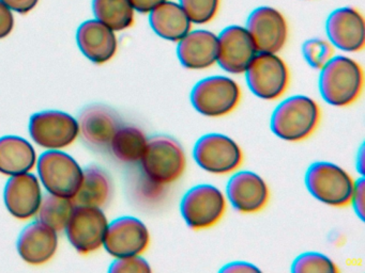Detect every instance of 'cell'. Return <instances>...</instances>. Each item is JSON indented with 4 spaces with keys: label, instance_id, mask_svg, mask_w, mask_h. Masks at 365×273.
<instances>
[{
    "label": "cell",
    "instance_id": "33",
    "mask_svg": "<svg viewBox=\"0 0 365 273\" xmlns=\"http://www.w3.org/2000/svg\"><path fill=\"white\" fill-rule=\"evenodd\" d=\"M364 178L356 179L354 181V191H352L350 204L354 206V213L359 215L361 220L364 219Z\"/></svg>",
    "mask_w": 365,
    "mask_h": 273
},
{
    "label": "cell",
    "instance_id": "11",
    "mask_svg": "<svg viewBox=\"0 0 365 273\" xmlns=\"http://www.w3.org/2000/svg\"><path fill=\"white\" fill-rule=\"evenodd\" d=\"M108 226V218L102 208L76 206L65 230L76 252L88 255L103 245Z\"/></svg>",
    "mask_w": 365,
    "mask_h": 273
},
{
    "label": "cell",
    "instance_id": "5",
    "mask_svg": "<svg viewBox=\"0 0 365 273\" xmlns=\"http://www.w3.org/2000/svg\"><path fill=\"white\" fill-rule=\"evenodd\" d=\"M190 100L200 114L221 117L230 114L238 107L241 89L238 82L230 77L215 75L196 82Z\"/></svg>",
    "mask_w": 365,
    "mask_h": 273
},
{
    "label": "cell",
    "instance_id": "27",
    "mask_svg": "<svg viewBox=\"0 0 365 273\" xmlns=\"http://www.w3.org/2000/svg\"><path fill=\"white\" fill-rule=\"evenodd\" d=\"M76 206L72 198L48 193L42 198L37 215H39L40 222L55 232H61L67 228Z\"/></svg>",
    "mask_w": 365,
    "mask_h": 273
},
{
    "label": "cell",
    "instance_id": "34",
    "mask_svg": "<svg viewBox=\"0 0 365 273\" xmlns=\"http://www.w3.org/2000/svg\"><path fill=\"white\" fill-rule=\"evenodd\" d=\"M14 28V12L3 1H0V40L7 38Z\"/></svg>",
    "mask_w": 365,
    "mask_h": 273
},
{
    "label": "cell",
    "instance_id": "35",
    "mask_svg": "<svg viewBox=\"0 0 365 273\" xmlns=\"http://www.w3.org/2000/svg\"><path fill=\"white\" fill-rule=\"evenodd\" d=\"M3 1L12 12L27 14L37 6L39 0H0Z\"/></svg>",
    "mask_w": 365,
    "mask_h": 273
},
{
    "label": "cell",
    "instance_id": "8",
    "mask_svg": "<svg viewBox=\"0 0 365 273\" xmlns=\"http://www.w3.org/2000/svg\"><path fill=\"white\" fill-rule=\"evenodd\" d=\"M226 211L223 192L210 183H200L187 190L180 202V213L192 230H202L219 223Z\"/></svg>",
    "mask_w": 365,
    "mask_h": 273
},
{
    "label": "cell",
    "instance_id": "25",
    "mask_svg": "<svg viewBox=\"0 0 365 273\" xmlns=\"http://www.w3.org/2000/svg\"><path fill=\"white\" fill-rule=\"evenodd\" d=\"M147 142L148 139L142 129L135 126L121 125L110 141V149L119 161L138 164L144 155Z\"/></svg>",
    "mask_w": 365,
    "mask_h": 273
},
{
    "label": "cell",
    "instance_id": "15",
    "mask_svg": "<svg viewBox=\"0 0 365 273\" xmlns=\"http://www.w3.org/2000/svg\"><path fill=\"white\" fill-rule=\"evenodd\" d=\"M326 32L329 42L339 50L359 53L364 49L365 21L358 9H335L327 18Z\"/></svg>",
    "mask_w": 365,
    "mask_h": 273
},
{
    "label": "cell",
    "instance_id": "30",
    "mask_svg": "<svg viewBox=\"0 0 365 273\" xmlns=\"http://www.w3.org/2000/svg\"><path fill=\"white\" fill-rule=\"evenodd\" d=\"M165 186L149 178L140 171V174L134 178L133 194L138 202L145 205L159 203L165 196Z\"/></svg>",
    "mask_w": 365,
    "mask_h": 273
},
{
    "label": "cell",
    "instance_id": "19",
    "mask_svg": "<svg viewBox=\"0 0 365 273\" xmlns=\"http://www.w3.org/2000/svg\"><path fill=\"white\" fill-rule=\"evenodd\" d=\"M177 44V57L183 68L202 70L217 63V34L207 29L191 30Z\"/></svg>",
    "mask_w": 365,
    "mask_h": 273
},
{
    "label": "cell",
    "instance_id": "16",
    "mask_svg": "<svg viewBox=\"0 0 365 273\" xmlns=\"http://www.w3.org/2000/svg\"><path fill=\"white\" fill-rule=\"evenodd\" d=\"M226 196L239 213H255L266 207L270 191L259 175L252 171H239L228 181Z\"/></svg>",
    "mask_w": 365,
    "mask_h": 273
},
{
    "label": "cell",
    "instance_id": "7",
    "mask_svg": "<svg viewBox=\"0 0 365 273\" xmlns=\"http://www.w3.org/2000/svg\"><path fill=\"white\" fill-rule=\"evenodd\" d=\"M245 74L247 87L262 100H277L289 85V68L277 53H256Z\"/></svg>",
    "mask_w": 365,
    "mask_h": 273
},
{
    "label": "cell",
    "instance_id": "21",
    "mask_svg": "<svg viewBox=\"0 0 365 273\" xmlns=\"http://www.w3.org/2000/svg\"><path fill=\"white\" fill-rule=\"evenodd\" d=\"M58 232L40 221L29 224L18 239V252L27 264L40 266L54 257L58 247Z\"/></svg>",
    "mask_w": 365,
    "mask_h": 273
},
{
    "label": "cell",
    "instance_id": "36",
    "mask_svg": "<svg viewBox=\"0 0 365 273\" xmlns=\"http://www.w3.org/2000/svg\"><path fill=\"white\" fill-rule=\"evenodd\" d=\"M221 272H232V273H245V272H259L260 269H258L255 264H250L247 262H234L225 264L221 269Z\"/></svg>",
    "mask_w": 365,
    "mask_h": 273
},
{
    "label": "cell",
    "instance_id": "38",
    "mask_svg": "<svg viewBox=\"0 0 365 273\" xmlns=\"http://www.w3.org/2000/svg\"><path fill=\"white\" fill-rule=\"evenodd\" d=\"M363 149H361L360 153H359V157H356V166L361 173H363V168H364V162H363Z\"/></svg>",
    "mask_w": 365,
    "mask_h": 273
},
{
    "label": "cell",
    "instance_id": "24",
    "mask_svg": "<svg viewBox=\"0 0 365 273\" xmlns=\"http://www.w3.org/2000/svg\"><path fill=\"white\" fill-rule=\"evenodd\" d=\"M112 191V181L108 173L93 164L83 170L82 183L72 200L76 206L102 208L110 202Z\"/></svg>",
    "mask_w": 365,
    "mask_h": 273
},
{
    "label": "cell",
    "instance_id": "20",
    "mask_svg": "<svg viewBox=\"0 0 365 273\" xmlns=\"http://www.w3.org/2000/svg\"><path fill=\"white\" fill-rule=\"evenodd\" d=\"M76 42L83 55L96 64L112 60L118 48L115 31L98 19H89L78 27Z\"/></svg>",
    "mask_w": 365,
    "mask_h": 273
},
{
    "label": "cell",
    "instance_id": "3",
    "mask_svg": "<svg viewBox=\"0 0 365 273\" xmlns=\"http://www.w3.org/2000/svg\"><path fill=\"white\" fill-rule=\"evenodd\" d=\"M142 172L162 185L178 181L185 171L187 158L180 143L170 136H153L140 161Z\"/></svg>",
    "mask_w": 365,
    "mask_h": 273
},
{
    "label": "cell",
    "instance_id": "1",
    "mask_svg": "<svg viewBox=\"0 0 365 273\" xmlns=\"http://www.w3.org/2000/svg\"><path fill=\"white\" fill-rule=\"evenodd\" d=\"M364 85L362 66L348 55H333L320 68V95L331 106L347 107L360 97Z\"/></svg>",
    "mask_w": 365,
    "mask_h": 273
},
{
    "label": "cell",
    "instance_id": "29",
    "mask_svg": "<svg viewBox=\"0 0 365 273\" xmlns=\"http://www.w3.org/2000/svg\"><path fill=\"white\" fill-rule=\"evenodd\" d=\"M192 23L206 25L217 16L221 0H178Z\"/></svg>",
    "mask_w": 365,
    "mask_h": 273
},
{
    "label": "cell",
    "instance_id": "31",
    "mask_svg": "<svg viewBox=\"0 0 365 273\" xmlns=\"http://www.w3.org/2000/svg\"><path fill=\"white\" fill-rule=\"evenodd\" d=\"M302 55L309 66L320 70L334 55V47L329 41L309 38L303 43Z\"/></svg>",
    "mask_w": 365,
    "mask_h": 273
},
{
    "label": "cell",
    "instance_id": "32",
    "mask_svg": "<svg viewBox=\"0 0 365 273\" xmlns=\"http://www.w3.org/2000/svg\"><path fill=\"white\" fill-rule=\"evenodd\" d=\"M110 273H148L153 271L145 258L138 256L116 258L108 269Z\"/></svg>",
    "mask_w": 365,
    "mask_h": 273
},
{
    "label": "cell",
    "instance_id": "10",
    "mask_svg": "<svg viewBox=\"0 0 365 273\" xmlns=\"http://www.w3.org/2000/svg\"><path fill=\"white\" fill-rule=\"evenodd\" d=\"M29 134L34 142L43 149H61L76 140L80 127L78 119L69 113L46 110L31 117Z\"/></svg>",
    "mask_w": 365,
    "mask_h": 273
},
{
    "label": "cell",
    "instance_id": "22",
    "mask_svg": "<svg viewBox=\"0 0 365 273\" xmlns=\"http://www.w3.org/2000/svg\"><path fill=\"white\" fill-rule=\"evenodd\" d=\"M149 14V23L155 34L170 42H179L192 30V21L178 1L168 0Z\"/></svg>",
    "mask_w": 365,
    "mask_h": 273
},
{
    "label": "cell",
    "instance_id": "26",
    "mask_svg": "<svg viewBox=\"0 0 365 273\" xmlns=\"http://www.w3.org/2000/svg\"><path fill=\"white\" fill-rule=\"evenodd\" d=\"M93 11L96 19L115 32L132 27L135 19L131 0H93Z\"/></svg>",
    "mask_w": 365,
    "mask_h": 273
},
{
    "label": "cell",
    "instance_id": "13",
    "mask_svg": "<svg viewBox=\"0 0 365 273\" xmlns=\"http://www.w3.org/2000/svg\"><path fill=\"white\" fill-rule=\"evenodd\" d=\"M150 232L146 224L135 217H120L108 223L103 245L114 258L142 255L148 249Z\"/></svg>",
    "mask_w": 365,
    "mask_h": 273
},
{
    "label": "cell",
    "instance_id": "9",
    "mask_svg": "<svg viewBox=\"0 0 365 273\" xmlns=\"http://www.w3.org/2000/svg\"><path fill=\"white\" fill-rule=\"evenodd\" d=\"M193 158L206 172L223 175L238 170L243 161V153L234 139L212 132L196 141Z\"/></svg>",
    "mask_w": 365,
    "mask_h": 273
},
{
    "label": "cell",
    "instance_id": "17",
    "mask_svg": "<svg viewBox=\"0 0 365 273\" xmlns=\"http://www.w3.org/2000/svg\"><path fill=\"white\" fill-rule=\"evenodd\" d=\"M39 178L31 172L14 175L6 183L4 200L8 211L19 220L35 217L42 202Z\"/></svg>",
    "mask_w": 365,
    "mask_h": 273
},
{
    "label": "cell",
    "instance_id": "12",
    "mask_svg": "<svg viewBox=\"0 0 365 273\" xmlns=\"http://www.w3.org/2000/svg\"><path fill=\"white\" fill-rule=\"evenodd\" d=\"M253 38L257 53H277L288 40V23L281 11L262 6L250 13L245 26Z\"/></svg>",
    "mask_w": 365,
    "mask_h": 273
},
{
    "label": "cell",
    "instance_id": "28",
    "mask_svg": "<svg viewBox=\"0 0 365 273\" xmlns=\"http://www.w3.org/2000/svg\"><path fill=\"white\" fill-rule=\"evenodd\" d=\"M292 273H336L335 262L319 252H305L300 254L292 264Z\"/></svg>",
    "mask_w": 365,
    "mask_h": 273
},
{
    "label": "cell",
    "instance_id": "23",
    "mask_svg": "<svg viewBox=\"0 0 365 273\" xmlns=\"http://www.w3.org/2000/svg\"><path fill=\"white\" fill-rule=\"evenodd\" d=\"M37 161L36 149L26 139L18 136L0 138V173L9 176L29 173Z\"/></svg>",
    "mask_w": 365,
    "mask_h": 273
},
{
    "label": "cell",
    "instance_id": "2",
    "mask_svg": "<svg viewBox=\"0 0 365 273\" xmlns=\"http://www.w3.org/2000/svg\"><path fill=\"white\" fill-rule=\"evenodd\" d=\"M320 108L313 98L294 95L277 105L271 115L273 134L288 142H299L311 136L319 125Z\"/></svg>",
    "mask_w": 365,
    "mask_h": 273
},
{
    "label": "cell",
    "instance_id": "4",
    "mask_svg": "<svg viewBox=\"0 0 365 273\" xmlns=\"http://www.w3.org/2000/svg\"><path fill=\"white\" fill-rule=\"evenodd\" d=\"M309 193L324 204L344 207L350 204L354 181L347 171L328 161L312 164L305 173Z\"/></svg>",
    "mask_w": 365,
    "mask_h": 273
},
{
    "label": "cell",
    "instance_id": "18",
    "mask_svg": "<svg viewBox=\"0 0 365 273\" xmlns=\"http://www.w3.org/2000/svg\"><path fill=\"white\" fill-rule=\"evenodd\" d=\"M78 127L83 140L93 149H108L121 124L116 113L103 105H91L81 112Z\"/></svg>",
    "mask_w": 365,
    "mask_h": 273
},
{
    "label": "cell",
    "instance_id": "6",
    "mask_svg": "<svg viewBox=\"0 0 365 273\" xmlns=\"http://www.w3.org/2000/svg\"><path fill=\"white\" fill-rule=\"evenodd\" d=\"M40 181L48 193L73 198L83 181L78 162L61 149H48L37 161Z\"/></svg>",
    "mask_w": 365,
    "mask_h": 273
},
{
    "label": "cell",
    "instance_id": "37",
    "mask_svg": "<svg viewBox=\"0 0 365 273\" xmlns=\"http://www.w3.org/2000/svg\"><path fill=\"white\" fill-rule=\"evenodd\" d=\"M168 0H131L132 6H133L135 12L147 13L150 12L155 6H160Z\"/></svg>",
    "mask_w": 365,
    "mask_h": 273
},
{
    "label": "cell",
    "instance_id": "14",
    "mask_svg": "<svg viewBox=\"0 0 365 273\" xmlns=\"http://www.w3.org/2000/svg\"><path fill=\"white\" fill-rule=\"evenodd\" d=\"M256 53L253 38L245 26H228L217 34V63L225 72L243 74Z\"/></svg>",
    "mask_w": 365,
    "mask_h": 273
}]
</instances>
